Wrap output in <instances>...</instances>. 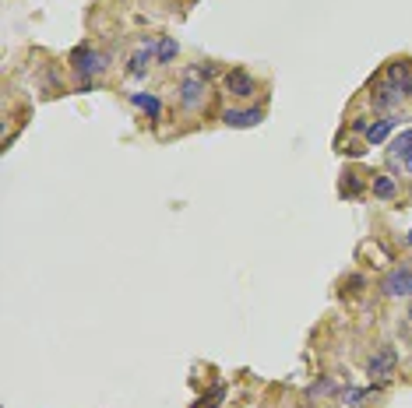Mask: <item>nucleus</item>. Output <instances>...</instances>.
<instances>
[{
    "label": "nucleus",
    "mask_w": 412,
    "mask_h": 408,
    "mask_svg": "<svg viewBox=\"0 0 412 408\" xmlns=\"http://www.w3.org/2000/svg\"><path fill=\"white\" fill-rule=\"evenodd\" d=\"M395 131V120L391 116H384V120H377V124H370V131H367V141L370 145H381V141H388V134Z\"/></svg>",
    "instance_id": "11"
},
{
    "label": "nucleus",
    "mask_w": 412,
    "mask_h": 408,
    "mask_svg": "<svg viewBox=\"0 0 412 408\" xmlns=\"http://www.w3.org/2000/svg\"><path fill=\"white\" fill-rule=\"evenodd\" d=\"M374 197H395V180L391 177H374Z\"/></svg>",
    "instance_id": "14"
},
{
    "label": "nucleus",
    "mask_w": 412,
    "mask_h": 408,
    "mask_svg": "<svg viewBox=\"0 0 412 408\" xmlns=\"http://www.w3.org/2000/svg\"><path fill=\"white\" fill-rule=\"evenodd\" d=\"M226 88H229L233 95H240V99H250V95L257 92V81H254L247 71H229V74H226Z\"/></svg>",
    "instance_id": "7"
},
{
    "label": "nucleus",
    "mask_w": 412,
    "mask_h": 408,
    "mask_svg": "<svg viewBox=\"0 0 412 408\" xmlns=\"http://www.w3.org/2000/svg\"><path fill=\"white\" fill-rule=\"evenodd\" d=\"M384 293H388V296H412V268H409V264L388 271V278H384Z\"/></svg>",
    "instance_id": "6"
},
{
    "label": "nucleus",
    "mask_w": 412,
    "mask_h": 408,
    "mask_svg": "<svg viewBox=\"0 0 412 408\" xmlns=\"http://www.w3.org/2000/svg\"><path fill=\"white\" fill-rule=\"evenodd\" d=\"M405 243H412V229H409V236H405Z\"/></svg>",
    "instance_id": "21"
},
{
    "label": "nucleus",
    "mask_w": 412,
    "mask_h": 408,
    "mask_svg": "<svg viewBox=\"0 0 412 408\" xmlns=\"http://www.w3.org/2000/svg\"><path fill=\"white\" fill-rule=\"evenodd\" d=\"M409 317H412V307H409Z\"/></svg>",
    "instance_id": "22"
},
{
    "label": "nucleus",
    "mask_w": 412,
    "mask_h": 408,
    "mask_svg": "<svg viewBox=\"0 0 412 408\" xmlns=\"http://www.w3.org/2000/svg\"><path fill=\"white\" fill-rule=\"evenodd\" d=\"M261 120H265V113L257 109V106H250V109H226V113H222V124H226V127H236V131L257 127Z\"/></svg>",
    "instance_id": "3"
},
{
    "label": "nucleus",
    "mask_w": 412,
    "mask_h": 408,
    "mask_svg": "<svg viewBox=\"0 0 412 408\" xmlns=\"http://www.w3.org/2000/svg\"><path fill=\"white\" fill-rule=\"evenodd\" d=\"M328 391H331V380H321V384L311 387V394H328Z\"/></svg>",
    "instance_id": "19"
},
{
    "label": "nucleus",
    "mask_w": 412,
    "mask_h": 408,
    "mask_svg": "<svg viewBox=\"0 0 412 408\" xmlns=\"http://www.w3.org/2000/svg\"><path fill=\"white\" fill-rule=\"evenodd\" d=\"M176 39L173 35H163L159 39V46H156V64H173V56H176Z\"/></svg>",
    "instance_id": "12"
},
{
    "label": "nucleus",
    "mask_w": 412,
    "mask_h": 408,
    "mask_svg": "<svg viewBox=\"0 0 412 408\" xmlns=\"http://www.w3.org/2000/svg\"><path fill=\"white\" fill-rule=\"evenodd\" d=\"M374 391H377V387H363V391L349 387V391H345V405H349V408H359V405H363V398H370Z\"/></svg>",
    "instance_id": "15"
},
{
    "label": "nucleus",
    "mask_w": 412,
    "mask_h": 408,
    "mask_svg": "<svg viewBox=\"0 0 412 408\" xmlns=\"http://www.w3.org/2000/svg\"><path fill=\"white\" fill-rule=\"evenodd\" d=\"M71 64H74V71L81 74V92H88V88H92V85H88V78H99L102 71H106V56H102L99 49L78 46V49L71 53Z\"/></svg>",
    "instance_id": "2"
},
{
    "label": "nucleus",
    "mask_w": 412,
    "mask_h": 408,
    "mask_svg": "<svg viewBox=\"0 0 412 408\" xmlns=\"http://www.w3.org/2000/svg\"><path fill=\"white\" fill-rule=\"evenodd\" d=\"M212 71H215L212 64H197V67L183 71V81H180V106L183 109H201L204 106V92H208Z\"/></svg>",
    "instance_id": "1"
},
{
    "label": "nucleus",
    "mask_w": 412,
    "mask_h": 408,
    "mask_svg": "<svg viewBox=\"0 0 412 408\" xmlns=\"http://www.w3.org/2000/svg\"><path fill=\"white\" fill-rule=\"evenodd\" d=\"M412 152V127L409 131H402L398 138H391V158L398 162V158H405Z\"/></svg>",
    "instance_id": "13"
},
{
    "label": "nucleus",
    "mask_w": 412,
    "mask_h": 408,
    "mask_svg": "<svg viewBox=\"0 0 412 408\" xmlns=\"http://www.w3.org/2000/svg\"><path fill=\"white\" fill-rule=\"evenodd\" d=\"M395 366H398V352L391 345H384V348H377L374 352V359H370V377H377V380H388L391 373H395Z\"/></svg>",
    "instance_id": "4"
},
{
    "label": "nucleus",
    "mask_w": 412,
    "mask_h": 408,
    "mask_svg": "<svg viewBox=\"0 0 412 408\" xmlns=\"http://www.w3.org/2000/svg\"><path fill=\"white\" fill-rule=\"evenodd\" d=\"M222 398H226V387H222V384H215V391H212L208 405H194V408H219V405H222Z\"/></svg>",
    "instance_id": "17"
},
{
    "label": "nucleus",
    "mask_w": 412,
    "mask_h": 408,
    "mask_svg": "<svg viewBox=\"0 0 412 408\" xmlns=\"http://www.w3.org/2000/svg\"><path fill=\"white\" fill-rule=\"evenodd\" d=\"M370 99H374V106H377V109H395V106L402 102V92H398L395 85H388V81H384V85H381Z\"/></svg>",
    "instance_id": "9"
},
{
    "label": "nucleus",
    "mask_w": 412,
    "mask_h": 408,
    "mask_svg": "<svg viewBox=\"0 0 412 408\" xmlns=\"http://www.w3.org/2000/svg\"><path fill=\"white\" fill-rule=\"evenodd\" d=\"M131 102H134L138 109H145V113L151 116V120H159V113H163V102H159L156 95H145V92H134V95H131Z\"/></svg>",
    "instance_id": "10"
},
{
    "label": "nucleus",
    "mask_w": 412,
    "mask_h": 408,
    "mask_svg": "<svg viewBox=\"0 0 412 408\" xmlns=\"http://www.w3.org/2000/svg\"><path fill=\"white\" fill-rule=\"evenodd\" d=\"M352 131H356V134H367V131H370L367 116H356V120H352Z\"/></svg>",
    "instance_id": "18"
},
{
    "label": "nucleus",
    "mask_w": 412,
    "mask_h": 408,
    "mask_svg": "<svg viewBox=\"0 0 412 408\" xmlns=\"http://www.w3.org/2000/svg\"><path fill=\"white\" fill-rule=\"evenodd\" d=\"M402 162H405V165H412V152H409V155H405V158H402Z\"/></svg>",
    "instance_id": "20"
},
{
    "label": "nucleus",
    "mask_w": 412,
    "mask_h": 408,
    "mask_svg": "<svg viewBox=\"0 0 412 408\" xmlns=\"http://www.w3.org/2000/svg\"><path fill=\"white\" fill-rule=\"evenodd\" d=\"M384 81L395 85L402 95H412V60H395V64H388Z\"/></svg>",
    "instance_id": "5"
},
{
    "label": "nucleus",
    "mask_w": 412,
    "mask_h": 408,
    "mask_svg": "<svg viewBox=\"0 0 412 408\" xmlns=\"http://www.w3.org/2000/svg\"><path fill=\"white\" fill-rule=\"evenodd\" d=\"M345 177H349V180L342 183V194H349V197L359 194V187H363V183H359V172H345Z\"/></svg>",
    "instance_id": "16"
},
{
    "label": "nucleus",
    "mask_w": 412,
    "mask_h": 408,
    "mask_svg": "<svg viewBox=\"0 0 412 408\" xmlns=\"http://www.w3.org/2000/svg\"><path fill=\"white\" fill-rule=\"evenodd\" d=\"M156 46H159V42H151V39H148V42H145V46H141V49L131 56V67H127V71H131L134 78H145V71H148V60L156 56Z\"/></svg>",
    "instance_id": "8"
}]
</instances>
